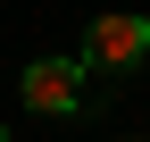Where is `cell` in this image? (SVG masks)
Masks as SVG:
<instances>
[{
	"mask_svg": "<svg viewBox=\"0 0 150 142\" xmlns=\"http://www.w3.org/2000/svg\"><path fill=\"white\" fill-rule=\"evenodd\" d=\"M142 59H150V17H142V9H108V17H92V33H83V67L125 75V67H142Z\"/></svg>",
	"mask_w": 150,
	"mask_h": 142,
	"instance_id": "cell-1",
	"label": "cell"
},
{
	"mask_svg": "<svg viewBox=\"0 0 150 142\" xmlns=\"http://www.w3.org/2000/svg\"><path fill=\"white\" fill-rule=\"evenodd\" d=\"M17 92H25L33 117H75L83 109V59H59V50H50V59H33L25 75H17Z\"/></svg>",
	"mask_w": 150,
	"mask_h": 142,
	"instance_id": "cell-2",
	"label": "cell"
},
{
	"mask_svg": "<svg viewBox=\"0 0 150 142\" xmlns=\"http://www.w3.org/2000/svg\"><path fill=\"white\" fill-rule=\"evenodd\" d=\"M108 142H142V134H108Z\"/></svg>",
	"mask_w": 150,
	"mask_h": 142,
	"instance_id": "cell-3",
	"label": "cell"
},
{
	"mask_svg": "<svg viewBox=\"0 0 150 142\" xmlns=\"http://www.w3.org/2000/svg\"><path fill=\"white\" fill-rule=\"evenodd\" d=\"M0 142H8V134H0Z\"/></svg>",
	"mask_w": 150,
	"mask_h": 142,
	"instance_id": "cell-4",
	"label": "cell"
}]
</instances>
